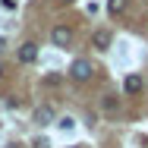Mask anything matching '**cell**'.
<instances>
[{
    "label": "cell",
    "instance_id": "ba28073f",
    "mask_svg": "<svg viewBox=\"0 0 148 148\" xmlns=\"http://www.w3.org/2000/svg\"><path fill=\"white\" fill-rule=\"evenodd\" d=\"M120 107V101H117V95H104V110H107V114H114V110H117Z\"/></svg>",
    "mask_w": 148,
    "mask_h": 148
},
{
    "label": "cell",
    "instance_id": "5b68a950",
    "mask_svg": "<svg viewBox=\"0 0 148 148\" xmlns=\"http://www.w3.org/2000/svg\"><path fill=\"white\" fill-rule=\"evenodd\" d=\"M142 85H145V82H142V76H136V73H132V76H126L123 91H126V95H139V91H142Z\"/></svg>",
    "mask_w": 148,
    "mask_h": 148
},
{
    "label": "cell",
    "instance_id": "30bf717a",
    "mask_svg": "<svg viewBox=\"0 0 148 148\" xmlns=\"http://www.w3.org/2000/svg\"><path fill=\"white\" fill-rule=\"evenodd\" d=\"M57 3H63V6H66V3H73V0H57Z\"/></svg>",
    "mask_w": 148,
    "mask_h": 148
},
{
    "label": "cell",
    "instance_id": "52a82bcc",
    "mask_svg": "<svg viewBox=\"0 0 148 148\" xmlns=\"http://www.w3.org/2000/svg\"><path fill=\"white\" fill-rule=\"evenodd\" d=\"M107 10H110V16H120L126 10V0H107Z\"/></svg>",
    "mask_w": 148,
    "mask_h": 148
},
{
    "label": "cell",
    "instance_id": "8992f818",
    "mask_svg": "<svg viewBox=\"0 0 148 148\" xmlns=\"http://www.w3.org/2000/svg\"><path fill=\"white\" fill-rule=\"evenodd\" d=\"M54 117H57V114H54V107H51V104L35 110V123H38V126H47V123H54Z\"/></svg>",
    "mask_w": 148,
    "mask_h": 148
},
{
    "label": "cell",
    "instance_id": "4fadbf2b",
    "mask_svg": "<svg viewBox=\"0 0 148 148\" xmlns=\"http://www.w3.org/2000/svg\"><path fill=\"white\" fill-rule=\"evenodd\" d=\"M6 148H19V145H6Z\"/></svg>",
    "mask_w": 148,
    "mask_h": 148
},
{
    "label": "cell",
    "instance_id": "277c9868",
    "mask_svg": "<svg viewBox=\"0 0 148 148\" xmlns=\"http://www.w3.org/2000/svg\"><path fill=\"white\" fill-rule=\"evenodd\" d=\"M35 60H38V44H22V47H19V63H35Z\"/></svg>",
    "mask_w": 148,
    "mask_h": 148
},
{
    "label": "cell",
    "instance_id": "8fae6325",
    "mask_svg": "<svg viewBox=\"0 0 148 148\" xmlns=\"http://www.w3.org/2000/svg\"><path fill=\"white\" fill-rule=\"evenodd\" d=\"M3 44H6V41H3V38H0V51H3Z\"/></svg>",
    "mask_w": 148,
    "mask_h": 148
},
{
    "label": "cell",
    "instance_id": "3957f363",
    "mask_svg": "<svg viewBox=\"0 0 148 148\" xmlns=\"http://www.w3.org/2000/svg\"><path fill=\"white\" fill-rule=\"evenodd\" d=\"M110 41H114L110 29H98V32H95V38H91V44H95L98 51H107V47H110Z\"/></svg>",
    "mask_w": 148,
    "mask_h": 148
},
{
    "label": "cell",
    "instance_id": "7a4b0ae2",
    "mask_svg": "<svg viewBox=\"0 0 148 148\" xmlns=\"http://www.w3.org/2000/svg\"><path fill=\"white\" fill-rule=\"evenodd\" d=\"M91 73H95V69H91L88 60H73V66H69V76H73L76 82H88Z\"/></svg>",
    "mask_w": 148,
    "mask_h": 148
},
{
    "label": "cell",
    "instance_id": "9c48e42d",
    "mask_svg": "<svg viewBox=\"0 0 148 148\" xmlns=\"http://www.w3.org/2000/svg\"><path fill=\"white\" fill-rule=\"evenodd\" d=\"M60 129H73V117H63V120H60Z\"/></svg>",
    "mask_w": 148,
    "mask_h": 148
},
{
    "label": "cell",
    "instance_id": "6da1fadb",
    "mask_svg": "<svg viewBox=\"0 0 148 148\" xmlns=\"http://www.w3.org/2000/svg\"><path fill=\"white\" fill-rule=\"evenodd\" d=\"M51 41H54V47H69L73 44V29L69 25H54L51 29Z\"/></svg>",
    "mask_w": 148,
    "mask_h": 148
},
{
    "label": "cell",
    "instance_id": "7c38bea8",
    "mask_svg": "<svg viewBox=\"0 0 148 148\" xmlns=\"http://www.w3.org/2000/svg\"><path fill=\"white\" fill-rule=\"evenodd\" d=\"M0 76H3V63H0Z\"/></svg>",
    "mask_w": 148,
    "mask_h": 148
}]
</instances>
